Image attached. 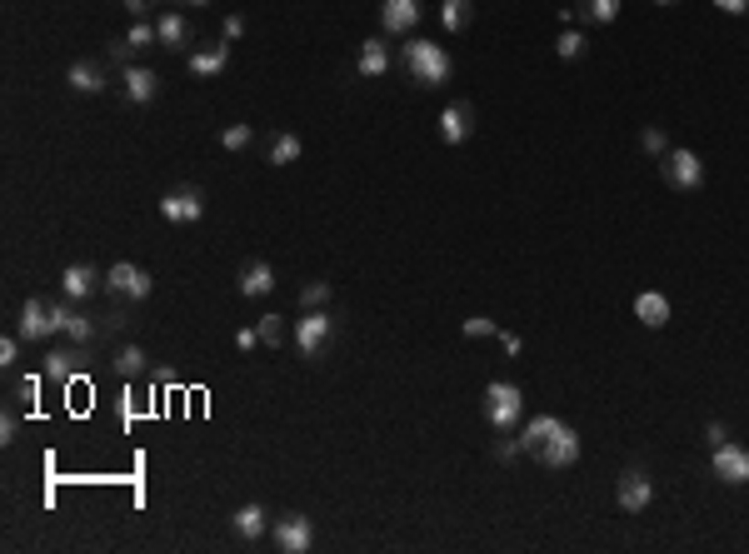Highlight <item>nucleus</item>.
I'll use <instances>...</instances> for the list:
<instances>
[{
    "label": "nucleus",
    "mask_w": 749,
    "mask_h": 554,
    "mask_svg": "<svg viewBox=\"0 0 749 554\" xmlns=\"http://www.w3.org/2000/svg\"><path fill=\"white\" fill-rule=\"evenodd\" d=\"M230 525H235V535H240V539H260L265 529L275 525V519L265 515L260 505H240V509H235V515H230Z\"/></svg>",
    "instance_id": "nucleus-23"
},
{
    "label": "nucleus",
    "mask_w": 749,
    "mask_h": 554,
    "mask_svg": "<svg viewBox=\"0 0 749 554\" xmlns=\"http://www.w3.org/2000/svg\"><path fill=\"white\" fill-rule=\"evenodd\" d=\"M125 40H131L135 50H145L150 40H155V46H160V36H155V26H150V20H135V26H131V36H125Z\"/></svg>",
    "instance_id": "nucleus-34"
},
{
    "label": "nucleus",
    "mask_w": 749,
    "mask_h": 554,
    "mask_svg": "<svg viewBox=\"0 0 749 554\" xmlns=\"http://www.w3.org/2000/svg\"><path fill=\"white\" fill-rule=\"evenodd\" d=\"M131 40H115V46H111V66H125V60H131Z\"/></svg>",
    "instance_id": "nucleus-41"
},
{
    "label": "nucleus",
    "mask_w": 749,
    "mask_h": 554,
    "mask_svg": "<svg viewBox=\"0 0 749 554\" xmlns=\"http://www.w3.org/2000/svg\"><path fill=\"white\" fill-rule=\"evenodd\" d=\"M469 16H475V5H469V0H445V5H440V26L449 30V36H455V30H465Z\"/></svg>",
    "instance_id": "nucleus-26"
},
{
    "label": "nucleus",
    "mask_w": 749,
    "mask_h": 554,
    "mask_svg": "<svg viewBox=\"0 0 749 554\" xmlns=\"http://www.w3.org/2000/svg\"><path fill=\"white\" fill-rule=\"evenodd\" d=\"M714 5H720L724 16H749V0H714Z\"/></svg>",
    "instance_id": "nucleus-43"
},
{
    "label": "nucleus",
    "mask_w": 749,
    "mask_h": 554,
    "mask_svg": "<svg viewBox=\"0 0 749 554\" xmlns=\"http://www.w3.org/2000/svg\"><path fill=\"white\" fill-rule=\"evenodd\" d=\"M180 5H210V0H180Z\"/></svg>",
    "instance_id": "nucleus-47"
},
{
    "label": "nucleus",
    "mask_w": 749,
    "mask_h": 554,
    "mask_svg": "<svg viewBox=\"0 0 749 554\" xmlns=\"http://www.w3.org/2000/svg\"><path fill=\"white\" fill-rule=\"evenodd\" d=\"M105 290L121 295V300H150V290H155V280L141 270V265L131 260H115L111 270H105Z\"/></svg>",
    "instance_id": "nucleus-6"
},
{
    "label": "nucleus",
    "mask_w": 749,
    "mask_h": 554,
    "mask_svg": "<svg viewBox=\"0 0 749 554\" xmlns=\"http://www.w3.org/2000/svg\"><path fill=\"white\" fill-rule=\"evenodd\" d=\"M121 90H125V100H131V105H150L160 95V76L150 66H125Z\"/></svg>",
    "instance_id": "nucleus-14"
},
{
    "label": "nucleus",
    "mask_w": 749,
    "mask_h": 554,
    "mask_svg": "<svg viewBox=\"0 0 749 554\" xmlns=\"http://www.w3.org/2000/svg\"><path fill=\"white\" fill-rule=\"evenodd\" d=\"M300 151H305V145H300V135L285 131V135H275V141H270V155H265V160H270V165H295Z\"/></svg>",
    "instance_id": "nucleus-25"
},
{
    "label": "nucleus",
    "mask_w": 749,
    "mask_h": 554,
    "mask_svg": "<svg viewBox=\"0 0 749 554\" xmlns=\"http://www.w3.org/2000/svg\"><path fill=\"white\" fill-rule=\"evenodd\" d=\"M500 345H505V355H520L524 340H520V335H510V329H500Z\"/></svg>",
    "instance_id": "nucleus-44"
},
{
    "label": "nucleus",
    "mask_w": 749,
    "mask_h": 554,
    "mask_svg": "<svg viewBox=\"0 0 749 554\" xmlns=\"http://www.w3.org/2000/svg\"><path fill=\"white\" fill-rule=\"evenodd\" d=\"M16 395L26 400L30 410H36V400H40V375H26V380H20V385H16Z\"/></svg>",
    "instance_id": "nucleus-36"
},
{
    "label": "nucleus",
    "mask_w": 749,
    "mask_h": 554,
    "mask_svg": "<svg viewBox=\"0 0 749 554\" xmlns=\"http://www.w3.org/2000/svg\"><path fill=\"white\" fill-rule=\"evenodd\" d=\"M520 444H524V455H534V460L550 465V470H570V465L580 460V434L564 420H554V414H534L520 430Z\"/></svg>",
    "instance_id": "nucleus-1"
},
{
    "label": "nucleus",
    "mask_w": 749,
    "mask_h": 554,
    "mask_svg": "<svg viewBox=\"0 0 749 554\" xmlns=\"http://www.w3.org/2000/svg\"><path fill=\"white\" fill-rule=\"evenodd\" d=\"M100 285H105V275L95 270V265H85V260L66 265V275H60V290H66V300H90Z\"/></svg>",
    "instance_id": "nucleus-13"
},
{
    "label": "nucleus",
    "mask_w": 749,
    "mask_h": 554,
    "mask_svg": "<svg viewBox=\"0 0 749 554\" xmlns=\"http://www.w3.org/2000/svg\"><path fill=\"white\" fill-rule=\"evenodd\" d=\"M495 455H500V460H520L524 444H520V440H500V444H495Z\"/></svg>",
    "instance_id": "nucleus-40"
},
{
    "label": "nucleus",
    "mask_w": 749,
    "mask_h": 554,
    "mask_svg": "<svg viewBox=\"0 0 749 554\" xmlns=\"http://www.w3.org/2000/svg\"><path fill=\"white\" fill-rule=\"evenodd\" d=\"M655 5H680V0H655Z\"/></svg>",
    "instance_id": "nucleus-48"
},
{
    "label": "nucleus",
    "mask_w": 749,
    "mask_h": 554,
    "mask_svg": "<svg viewBox=\"0 0 749 554\" xmlns=\"http://www.w3.org/2000/svg\"><path fill=\"white\" fill-rule=\"evenodd\" d=\"M520 414H524L520 385H510V380H495V385H485V420L495 424V430H510Z\"/></svg>",
    "instance_id": "nucleus-3"
},
{
    "label": "nucleus",
    "mask_w": 749,
    "mask_h": 554,
    "mask_svg": "<svg viewBox=\"0 0 749 554\" xmlns=\"http://www.w3.org/2000/svg\"><path fill=\"white\" fill-rule=\"evenodd\" d=\"M330 295H335V290H330V280H310L305 290H300V310H325Z\"/></svg>",
    "instance_id": "nucleus-29"
},
{
    "label": "nucleus",
    "mask_w": 749,
    "mask_h": 554,
    "mask_svg": "<svg viewBox=\"0 0 749 554\" xmlns=\"http://www.w3.org/2000/svg\"><path fill=\"white\" fill-rule=\"evenodd\" d=\"M121 5H125V10H131V16H141V20H145V10H150V0H121Z\"/></svg>",
    "instance_id": "nucleus-46"
},
{
    "label": "nucleus",
    "mask_w": 749,
    "mask_h": 554,
    "mask_svg": "<svg viewBox=\"0 0 749 554\" xmlns=\"http://www.w3.org/2000/svg\"><path fill=\"white\" fill-rule=\"evenodd\" d=\"M649 499H655V485H649L645 470H625L615 485V505L625 509V515H639V509H649Z\"/></svg>",
    "instance_id": "nucleus-11"
},
{
    "label": "nucleus",
    "mask_w": 749,
    "mask_h": 554,
    "mask_svg": "<svg viewBox=\"0 0 749 554\" xmlns=\"http://www.w3.org/2000/svg\"><path fill=\"white\" fill-rule=\"evenodd\" d=\"M75 360H80V355H66V350H50V355H46V380H56V385H70Z\"/></svg>",
    "instance_id": "nucleus-27"
},
{
    "label": "nucleus",
    "mask_w": 749,
    "mask_h": 554,
    "mask_svg": "<svg viewBox=\"0 0 749 554\" xmlns=\"http://www.w3.org/2000/svg\"><path fill=\"white\" fill-rule=\"evenodd\" d=\"M485 335H500V325L490 315H469L465 319V340H485Z\"/></svg>",
    "instance_id": "nucleus-33"
},
{
    "label": "nucleus",
    "mask_w": 749,
    "mask_h": 554,
    "mask_svg": "<svg viewBox=\"0 0 749 554\" xmlns=\"http://www.w3.org/2000/svg\"><path fill=\"white\" fill-rule=\"evenodd\" d=\"M580 16L595 26H615L619 20V0H580Z\"/></svg>",
    "instance_id": "nucleus-28"
},
{
    "label": "nucleus",
    "mask_w": 749,
    "mask_h": 554,
    "mask_svg": "<svg viewBox=\"0 0 749 554\" xmlns=\"http://www.w3.org/2000/svg\"><path fill=\"white\" fill-rule=\"evenodd\" d=\"M255 345H260V335H255V325L235 329V350H255Z\"/></svg>",
    "instance_id": "nucleus-39"
},
{
    "label": "nucleus",
    "mask_w": 749,
    "mask_h": 554,
    "mask_svg": "<svg viewBox=\"0 0 749 554\" xmlns=\"http://www.w3.org/2000/svg\"><path fill=\"white\" fill-rule=\"evenodd\" d=\"M235 285H240L245 300H265V295L275 290V270H270L265 260H250V265L240 270V280H235Z\"/></svg>",
    "instance_id": "nucleus-18"
},
{
    "label": "nucleus",
    "mask_w": 749,
    "mask_h": 554,
    "mask_svg": "<svg viewBox=\"0 0 749 554\" xmlns=\"http://www.w3.org/2000/svg\"><path fill=\"white\" fill-rule=\"evenodd\" d=\"M66 80H70V90H80V95H100L105 85H111V70H105L100 60H75L66 70Z\"/></svg>",
    "instance_id": "nucleus-17"
},
{
    "label": "nucleus",
    "mask_w": 749,
    "mask_h": 554,
    "mask_svg": "<svg viewBox=\"0 0 749 554\" xmlns=\"http://www.w3.org/2000/svg\"><path fill=\"white\" fill-rule=\"evenodd\" d=\"M155 36H160V46H165V50H185V40H190V20L180 16V10H165V16L155 20Z\"/></svg>",
    "instance_id": "nucleus-22"
},
{
    "label": "nucleus",
    "mask_w": 749,
    "mask_h": 554,
    "mask_svg": "<svg viewBox=\"0 0 749 554\" xmlns=\"http://www.w3.org/2000/svg\"><path fill=\"white\" fill-rule=\"evenodd\" d=\"M16 335L20 340H50V335H60V319H56V310H50V300H26V305H20Z\"/></svg>",
    "instance_id": "nucleus-10"
},
{
    "label": "nucleus",
    "mask_w": 749,
    "mask_h": 554,
    "mask_svg": "<svg viewBox=\"0 0 749 554\" xmlns=\"http://www.w3.org/2000/svg\"><path fill=\"white\" fill-rule=\"evenodd\" d=\"M270 539H275V549H285V554H305L315 545V525H310V515L290 509V515H280L270 525Z\"/></svg>",
    "instance_id": "nucleus-7"
},
{
    "label": "nucleus",
    "mask_w": 749,
    "mask_h": 554,
    "mask_svg": "<svg viewBox=\"0 0 749 554\" xmlns=\"http://www.w3.org/2000/svg\"><path fill=\"white\" fill-rule=\"evenodd\" d=\"M50 310H56L60 329H66V335L75 340V345H90V340H95V319H90V315L70 310V305H60V300H50Z\"/></svg>",
    "instance_id": "nucleus-21"
},
{
    "label": "nucleus",
    "mask_w": 749,
    "mask_h": 554,
    "mask_svg": "<svg viewBox=\"0 0 749 554\" xmlns=\"http://www.w3.org/2000/svg\"><path fill=\"white\" fill-rule=\"evenodd\" d=\"M639 145H645L649 155H665V151H670V141H665V131H659V125H645V135H639Z\"/></svg>",
    "instance_id": "nucleus-35"
},
{
    "label": "nucleus",
    "mask_w": 749,
    "mask_h": 554,
    "mask_svg": "<svg viewBox=\"0 0 749 554\" xmlns=\"http://www.w3.org/2000/svg\"><path fill=\"white\" fill-rule=\"evenodd\" d=\"M704 440H710V444H724V440H730V430H724L720 420H710V424H704Z\"/></svg>",
    "instance_id": "nucleus-42"
},
{
    "label": "nucleus",
    "mask_w": 749,
    "mask_h": 554,
    "mask_svg": "<svg viewBox=\"0 0 749 554\" xmlns=\"http://www.w3.org/2000/svg\"><path fill=\"white\" fill-rule=\"evenodd\" d=\"M111 370H115L121 380H141V375H145V350H141V345H121V350L111 355Z\"/></svg>",
    "instance_id": "nucleus-24"
},
{
    "label": "nucleus",
    "mask_w": 749,
    "mask_h": 554,
    "mask_svg": "<svg viewBox=\"0 0 749 554\" xmlns=\"http://www.w3.org/2000/svg\"><path fill=\"white\" fill-rule=\"evenodd\" d=\"M635 319H639V325H649V329L670 325V295H659V290H639V295H635Z\"/></svg>",
    "instance_id": "nucleus-20"
},
{
    "label": "nucleus",
    "mask_w": 749,
    "mask_h": 554,
    "mask_svg": "<svg viewBox=\"0 0 749 554\" xmlns=\"http://www.w3.org/2000/svg\"><path fill=\"white\" fill-rule=\"evenodd\" d=\"M20 360V335H5L0 340V365H16Z\"/></svg>",
    "instance_id": "nucleus-37"
},
{
    "label": "nucleus",
    "mask_w": 749,
    "mask_h": 554,
    "mask_svg": "<svg viewBox=\"0 0 749 554\" xmlns=\"http://www.w3.org/2000/svg\"><path fill=\"white\" fill-rule=\"evenodd\" d=\"M225 66H230V40H216V46H206V50H185V70L195 80H216Z\"/></svg>",
    "instance_id": "nucleus-12"
},
{
    "label": "nucleus",
    "mask_w": 749,
    "mask_h": 554,
    "mask_svg": "<svg viewBox=\"0 0 749 554\" xmlns=\"http://www.w3.org/2000/svg\"><path fill=\"white\" fill-rule=\"evenodd\" d=\"M255 335H260V345H285V319L280 315H260L255 319Z\"/></svg>",
    "instance_id": "nucleus-30"
},
{
    "label": "nucleus",
    "mask_w": 749,
    "mask_h": 554,
    "mask_svg": "<svg viewBox=\"0 0 749 554\" xmlns=\"http://www.w3.org/2000/svg\"><path fill=\"white\" fill-rule=\"evenodd\" d=\"M710 470H714V479H720V485H749V450H744V444H734V440L714 444Z\"/></svg>",
    "instance_id": "nucleus-9"
},
{
    "label": "nucleus",
    "mask_w": 749,
    "mask_h": 554,
    "mask_svg": "<svg viewBox=\"0 0 749 554\" xmlns=\"http://www.w3.org/2000/svg\"><path fill=\"white\" fill-rule=\"evenodd\" d=\"M659 175H665L674 190H700L704 185V160L694 151H684V145H674V151L659 155Z\"/></svg>",
    "instance_id": "nucleus-4"
},
{
    "label": "nucleus",
    "mask_w": 749,
    "mask_h": 554,
    "mask_svg": "<svg viewBox=\"0 0 749 554\" xmlns=\"http://www.w3.org/2000/svg\"><path fill=\"white\" fill-rule=\"evenodd\" d=\"M400 60H405V70H410V80L430 85V90L449 85V70H455V66H449V50L435 46V40H405Z\"/></svg>",
    "instance_id": "nucleus-2"
},
{
    "label": "nucleus",
    "mask_w": 749,
    "mask_h": 554,
    "mask_svg": "<svg viewBox=\"0 0 749 554\" xmlns=\"http://www.w3.org/2000/svg\"><path fill=\"white\" fill-rule=\"evenodd\" d=\"M330 340H335V319L325 310H305V319H295V350L305 360H320Z\"/></svg>",
    "instance_id": "nucleus-5"
},
{
    "label": "nucleus",
    "mask_w": 749,
    "mask_h": 554,
    "mask_svg": "<svg viewBox=\"0 0 749 554\" xmlns=\"http://www.w3.org/2000/svg\"><path fill=\"white\" fill-rule=\"evenodd\" d=\"M380 26L390 30V36H410V30L420 26V0H385Z\"/></svg>",
    "instance_id": "nucleus-15"
},
{
    "label": "nucleus",
    "mask_w": 749,
    "mask_h": 554,
    "mask_svg": "<svg viewBox=\"0 0 749 554\" xmlns=\"http://www.w3.org/2000/svg\"><path fill=\"white\" fill-rule=\"evenodd\" d=\"M355 70L365 80H374V76H385L390 70V46H385L380 36H370V40H360V56H355Z\"/></svg>",
    "instance_id": "nucleus-19"
},
{
    "label": "nucleus",
    "mask_w": 749,
    "mask_h": 554,
    "mask_svg": "<svg viewBox=\"0 0 749 554\" xmlns=\"http://www.w3.org/2000/svg\"><path fill=\"white\" fill-rule=\"evenodd\" d=\"M554 56H560V60H580V56H585V36H580V30H560V40H554Z\"/></svg>",
    "instance_id": "nucleus-32"
},
{
    "label": "nucleus",
    "mask_w": 749,
    "mask_h": 554,
    "mask_svg": "<svg viewBox=\"0 0 749 554\" xmlns=\"http://www.w3.org/2000/svg\"><path fill=\"white\" fill-rule=\"evenodd\" d=\"M160 215H165L170 225H195V220L206 215V200H200L195 185H175L160 195Z\"/></svg>",
    "instance_id": "nucleus-8"
},
{
    "label": "nucleus",
    "mask_w": 749,
    "mask_h": 554,
    "mask_svg": "<svg viewBox=\"0 0 749 554\" xmlns=\"http://www.w3.org/2000/svg\"><path fill=\"white\" fill-rule=\"evenodd\" d=\"M250 141H255V131L245 120H235V125H225L220 131V145L225 151H250Z\"/></svg>",
    "instance_id": "nucleus-31"
},
{
    "label": "nucleus",
    "mask_w": 749,
    "mask_h": 554,
    "mask_svg": "<svg viewBox=\"0 0 749 554\" xmlns=\"http://www.w3.org/2000/svg\"><path fill=\"white\" fill-rule=\"evenodd\" d=\"M469 131H475V110H469L465 100L445 105V110H440V135H445V145H465Z\"/></svg>",
    "instance_id": "nucleus-16"
},
{
    "label": "nucleus",
    "mask_w": 749,
    "mask_h": 554,
    "mask_svg": "<svg viewBox=\"0 0 749 554\" xmlns=\"http://www.w3.org/2000/svg\"><path fill=\"white\" fill-rule=\"evenodd\" d=\"M16 440V414H0V444Z\"/></svg>",
    "instance_id": "nucleus-45"
},
{
    "label": "nucleus",
    "mask_w": 749,
    "mask_h": 554,
    "mask_svg": "<svg viewBox=\"0 0 749 554\" xmlns=\"http://www.w3.org/2000/svg\"><path fill=\"white\" fill-rule=\"evenodd\" d=\"M220 36H225V40H240V36H245V16H225Z\"/></svg>",
    "instance_id": "nucleus-38"
}]
</instances>
